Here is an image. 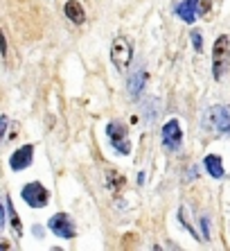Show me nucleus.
<instances>
[{
	"instance_id": "obj_1",
	"label": "nucleus",
	"mask_w": 230,
	"mask_h": 251,
	"mask_svg": "<svg viewBox=\"0 0 230 251\" xmlns=\"http://www.w3.org/2000/svg\"><path fill=\"white\" fill-rule=\"evenodd\" d=\"M228 68H230V39L226 34H221L214 41L212 48V77L219 82L228 73Z\"/></svg>"
},
{
	"instance_id": "obj_2",
	"label": "nucleus",
	"mask_w": 230,
	"mask_h": 251,
	"mask_svg": "<svg viewBox=\"0 0 230 251\" xmlns=\"http://www.w3.org/2000/svg\"><path fill=\"white\" fill-rule=\"evenodd\" d=\"M133 59V46L129 39H124V36H117L113 41V46H111V61H113V66L120 73H124V70L129 68V64H131Z\"/></svg>"
},
{
	"instance_id": "obj_3",
	"label": "nucleus",
	"mask_w": 230,
	"mask_h": 251,
	"mask_svg": "<svg viewBox=\"0 0 230 251\" xmlns=\"http://www.w3.org/2000/svg\"><path fill=\"white\" fill-rule=\"evenodd\" d=\"M106 134H109L111 145H113V150L117 154H129V152H131V143H129V136H127V127H124V123H120V120L109 123Z\"/></svg>"
},
{
	"instance_id": "obj_4",
	"label": "nucleus",
	"mask_w": 230,
	"mask_h": 251,
	"mask_svg": "<svg viewBox=\"0 0 230 251\" xmlns=\"http://www.w3.org/2000/svg\"><path fill=\"white\" fill-rule=\"evenodd\" d=\"M47 228H50L57 238H64V240H72L77 235L75 222H72V217H70L68 213H57V215H52L50 220H47Z\"/></svg>"
},
{
	"instance_id": "obj_5",
	"label": "nucleus",
	"mask_w": 230,
	"mask_h": 251,
	"mask_svg": "<svg viewBox=\"0 0 230 251\" xmlns=\"http://www.w3.org/2000/svg\"><path fill=\"white\" fill-rule=\"evenodd\" d=\"M21 197H23L25 204L32 206V208H43V206H47V201H50V193H47V188L43 186V183H39V181L27 183V186L21 190Z\"/></svg>"
},
{
	"instance_id": "obj_6",
	"label": "nucleus",
	"mask_w": 230,
	"mask_h": 251,
	"mask_svg": "<svg viewBox=\"0 0 230 251\" xmlns=\"http://www.w3.org/2000/svg\"><path fill=\"white\" fill-rule=\"evenodd\" d=\"M161 138H162V147H165V150H169V152L179 150L181 140H183V131H181L179 120H169V123H165Z\"/></svg>"
},
{
	"instance_id": "obj_7",
	"label": "nucleus",
	"mask_w": 230,
	"mask_h": 251,
	"mask_svg": "<svg viewBox=\"0 0 230 251\" xmlns=\"http://www.w3.org/2000/svg\"><path fill=\"white\" fill-rule=\"evenodd\" d=\"M207 118H210V123H212V127L217 129V131H221V134H230V106H212L210 111H207Z\"/></svg>"
},
{
	"instance_id": "obj_8",
	"label": "nucleus",
	"mask_w": 230,
	"mask_h": 251,
	"mask_svg": "<svg viewBox=\"0 0 230 251\" xmlns=\"http://www.w3.org/2000/svg\"><path fill=\"white\" fill-rule=\"evenodd\" d=\"M32 161H34V147H32V145L18 147L16 152L9 156V165H12V170H16V172L27 170L29 165H32Z\"/></svg>"
},
{
	"instance_id": "obj_9",
	"label": "nucleus",
	"mask_w": 230,
	"mask_h": 251,
	"mask_svg": "<svg viewBox=\"0 0 230 251\" xmlns=\"http://www.w3.org/2000/svg\"><path fill=\"white\" fill-rule=\"evenodd\" d=\"M176 16L181 18V21H185L187 25H192L196 21V14L201 12V0H185V2H181V5H176Z\"/></svg>"
},
{
	"instance_id": "obj_10",
	"label": "nucleus",
	"mask_w": 230,
	"mask_h": 251,
	"mask_svg": "<svg viewBox=\"0 0 230 251\" xmlns=\"http://www.w3.org/2000/svg\"><path fill=\"white\" fill-rule=\"evenodd\" d=\"M66 16H68V21H72L75 25H84L86 23V12H84V7L77 2V0H68L64 7Z\"/></svg>"
},
{
	"instance_id": "obj_11",
	"label": "nucleus",
	"mask_w": 230,
	"mask_h": 251,
	"mask_svg": "<svg viewBox=\"0 0 230 251\" xmlns=\"http://www.w3.org/2000/svg\"><path fill=\"white\" fill-rule=\"evenodd\" d=\"M203 165H206L207 175L212 176V179H221V176L226 175L224 172V161H221L217 154H207L206 161H203Z\"/></svg>"
},
{
	"instance_id": "obj_12",
	"label": "nucleus",
	"mask_w": 230,
	"mask_h": 251,
	"mask_svg": "<svg viewBox=\"0 0 230 251\" xmlns=\"http://www.w3.org/2000/svg\"><path fill=\"white\" fill-rule=\"evenodd\" d=\"M5 210H7V215H9V224H12L14 233H18V238H21V235H23V224H21V217H18L16 210H14L9 195H5Z\"/></svg>"
},
{
	"instance_id": "obj_13",
	"label": "nucleus",
	"mask_w": 230,
	"mask_h": 251,
	"mask_svg": "<svg viewBox=\"0 0 230 251\" xmlns=\"http://www.w3.org/2000/svg\"><path fill=\"white\" fill-rule=\"evenodd\" d=\"M144 82H147V73L144 70H138V73H133L131 79H129V93L133 95V98H138L140 91H142Z\"/></svg>"
},
{
	"instance_id": "obj_14",
	"label": "nucleus",
	"mask_w": 230,
	"mask_h": 251,
	"mask_svg": "<svg viewBox=\"0 0 230 251\" xmlns=\"http://www.w3.org/2000/svg\"><path fill=\"white\" fill-rule=\"evenodd\" d=\"M179 220H181V224H183V226L187 228V231H190V233L194 235L196 240H199V231H196V228L190 224V220H187V210H185L183 206H181V208H179Z\"/></svg>"
},
{
	"instance_id": "obj_15",
	"label": "nucleus",
	"mask_w": 230,
	"mask_h": 251,
	"mask_svg": "<svg viewBox=\"0 0 230 251\" xmlns=\"http://www.w3.org/2000/svg\"><path fill=\"white\" fill-rule=\"evenodd\" d=\"M106 179H109V181L113 183V186H111V188H113V190H117V188H122V186H124V179H122V176L117 175L115 170H109V175H106Z\"/></svg>"
},
{
	"instance_id": "obj_16",
	"label": "nucleus",
	"mask_w": 230,
	"mask_h": 251,
	"mask_svg": "<svg viewBox=\"0 0 230 251\" xmlns=\"http://www.w3.org/2000/svg\"><path fill=\"white\" fill-rule=\"evenodd\" d=\"M192 46H194V50L199 54L203 52V36H201V32H196V29H192Z\"/></svg>"
},
{
	"instance_id": "obj_17",
	"label": "nucleus",
	"mask_w": 230,
	"mask_h": 251,
	"mask_svg": "<svg viewBox=\"0 0 230 251\" xmlns=\"http://www.w3.org/2000/svg\"><path fill=\"white\" fill-rule=\"evenodd\" d=\"M214 2H217V0H201V12H199V16H206Z\"/></svg>"
},
{
	"instance_id": "obj_18",
	"label": "nucleus",
	"mask_w": 230,
	"mask_h": 251,
	"mask_svg": "<svg viewBox=\"0 0 230 251\" xmlns=\"http://www.w3.org/2000/svg\"><path fill=\"white\" fill-rule=\"evenodd\" d=\"M201 226H203V238H210V220H207V217L206 215H203L201 217Z\"/></svg>"
}]
</instances>
